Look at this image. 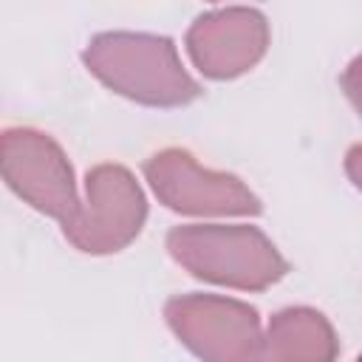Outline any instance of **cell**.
Wrapping results in <instances>:
<instances>
[{
    "label": "cell",
    "mask_w": 362,
    "mask_h": 362,
    "mask_svg": "<svg viewBox=\"0 0 362 362\" xmlns=\"http://www.w3.org/2000/svg\"><path fill=\"white\" fill-rule=\"evenodd\" d=\"M345 173H348L351 184L362 192V144H354V147L345 153Z\"/></svg>",
    "instance_id": "30bf717a"
},
{
    "label": "cell",
    "mask_w": 362,
    "mask_h": 362,
    "mask_svg": "<svg viewBox=\"0 0 362 362\" xmlns=\"http://www.w3.org/2000/svg\"><path fill=\"white\" fill-rule=\"evenodd\" d=\"M339 85H342L348 102L354 105V110L362 116V54L348 62V68L339 76Z\"/></svg>",
    "instance_id": "9c48e42d"
},
{
    "label": "cell",
    "mask_w": 362,
    "mask_h": 362,
    "mask_svg": "<svg viewBox=\"0 0 362 362\" xmlns=\"http://www.w3.org/2000/svg\"><path fill=\"white\" fill-rule=\"evenodd\" d=\"M3 181L37 212L71 223L82 206L76 195L74 167L65 150L42 130L6 127L3 130Z\"/></svg>",
    "instance_id": "5b68a950"
},
{
    "label": "cell",
    "mask_w": 362,
    "mask_h": 362,
    "mask_svg": "<svg viewBox=\"0 0 362 362\" xmlns=\"http://www.w3.org/2000/svg\"><path fill=\"white\" fill-rule=\"evenodd\" d=\"M164 320L198 359L249 362L263 356L260 314L249 303L218 294H181L164 303Z\"/></svg>",
    "instance_id": "3957f363"
},
{
    "label": "cell",
    "mask_w": 362,
    "mask_h": 362,
    "mask_svg": "<svg viewBox=\"0 0 362 362\" xmlns=\"http://www.w3.org/2000/svg\"><path fill=\"white\" fill-rule=\"evenodd\" d=\"M156 198L181 215H260V198L232 173L201 167L184 147H167L144 161Z\"/></svg>",
    "instance_id": "8992f818"
},
{
    "label": "cell",
    "mask_w": 362,
    "mask_h": 362,
    "mask_svg": "<svg viewBox=\"0 0 362 362\" xmlns=\"http://www.w3.org/2000/svg\"><path fill=\"white\" fill-rule=\"evenodd\" d=\"M339 342L334 325L322 311L291 305L269 320L263 337V356L272 362H328L337 359Z\"/></svg>",
    "instance_id": "ba28073f"
},
{
    "label": "cell",
    "mask_w": 362,
    "mask_h": 362,
    "mask_svg": "<svg viewBox=\"0 0 362 362\" xmlns=\"http://www.w3.org/2000/svg\"><path fill=\"white\" fill-rule=\"evenodd\" d=\"M359 359H362V354H359Z\"/></svg>",
    "instance_id": "8fae6325"
},
{
    "label": "cell",
    "mask_w": 362,
    "mask_h": 362,
    "mask_svg": "<svg viewBox=\"0 0 362 362\" xmlns=\"http://www.w3.org/2000/svg\"><path fill=\"white\" fill-rule=\"evenodd\" d=\"M269 20L249 6L215 8L192 20L184 45L206 79H235L252 71L269 48Z\"/></svg>",
    "instance_id": "52a82bcc"
},
{
    "label": "cell",
    "mask_w": 362,
    "mask_h": 362,
    "mask_svg": "<svg viewBox=\"0 0 362 362\" xmlns=\"http://www.w3.org/2000/svg\"><path fill=\"white\" fill-rule=\"evenodd\" d=\"M212 3H215V0H212Z\"/></svg>",
    "instance_id": "7c38bea8"
},
{
    "label": "cell",
    "mask_w": 362,
    "mask_h": 362,
    "mask_svg": "<svg viewBox=\"0 0 362 362\" xmlns=\"http://www.w3.org/2000/svg\"><path fill=\"white\" fill-rule=\"evenodd\" d=\"M147 221V198L122 164H96L85 175V204L62 226L68 243L85 255H113L130 246Z\"/></svg>",
    "instance_id": "277c9868"
},
{
    "label": "cell",
    "mask_w": 362,
    "mask_h": 362,
    "mask_svg": "<svg viewBox=\"0 0 362 362\" xmlns=\"http://www.w3.org/2000/svg\"><path fill=\"white\" fill-rule=\"evenodd\" d=\"M82 62L105 88L147 107H184L204 93L161 34L102 31L88 40Z\"/></svg>",
    "instance_id": "6da1fadb"
},
{
    "label": "cell",
    "mask_w": 362,
    "mask_h": 362,
    "mask_svg": "<svg viewBox=\"0 0 362 362\" xmlns=\"http://www.w3.org/2000/svg\"><path fill=\"white\" fill-rule=\"evenodd\" d=\"M170 257L192 277L238 288L266 291L288 274V260L257 226L187 223L167 232Z\"/></svg>",
    "instance_id": "7a4b0ae2"
}]
</instances>
